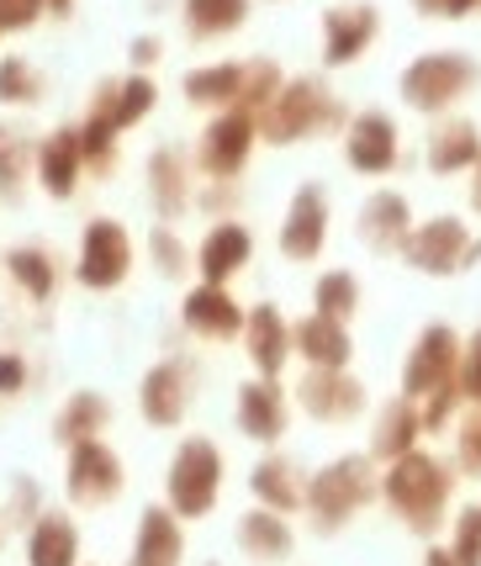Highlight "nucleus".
<instances>
[{
	"mask_svg": "<svg viewBox=\"0 0 481 566\" xmlns=\"http://www.w3.org/2000/svg\"><path fill=\"white\" fill-rule=\"evenodd\" d=\"M381 497L386 509L408 524L412 535L433 541L445 524H450V497H456V471L445 467L439 455H429L424 444L397 455L391 467L381 471Z\"/></svg>",
	"mask_w": 481,
	"mask_h": 566,
	"instance_id": "1",
	"label": "nucleus"
},
{
	"mask_svg": "<svg viewBox=\"0 0 481 566\" xmlns=\"http://www.w3.org/2000/svg\"><path fill=\"white\" fill-rule=\"evenodd\" d=\"M349 123L344 101L317 80V74H296V80H281V91L270 96V106L254 117L260 138L265 144H302V138H317V133H334V127Z\"/></svg>",
	"mask_w": 481,
	"mask_h": 566,
	"instance_id": "2",
	"label": "nucleus"
},
{
	"mask_svg": "<svg viewBox=\"0 0 481 566\" xmlns=\"http://www.w3.org/2000/svg\"><path fill=\"white\" fill-rule=\"evenodd\" d=\"M376 493H381V471H376V461H370V455H338V461H328L323 471L307 476L302 509L313 514L317 535H338L365 503H376Z\"/></svg>",
	"mask_w": 481,
	"mask_h": 566,
	"instance_id": "3",
	"label": "nucleus"
},
{
	"mask_svg": "<svg viewBox=\"0 0 481 566\" xmlns=\"http://www.w3.org/2000/svg\"><path fill=\"white\" fill-rule=\"evenodd\" d=\"M481 80V64L471 53H456V49H433L424 59H412L408 70H402V101H408L412 112H450L456 101H466L477 91Z\"/></svg>",
	"mask_w": 481,
	"mask_h": 566,
	"instance_id": "4",
	"label": "nucleus"
},
{
	"mask_svg": "<svg viewBox=\"0 0 481 566\" xmlns=\"http://www.w3.org/2000/svg\"><path fill=\"white\" fill-rule=\"evenodd\" d=\"M165 509L175 518H207L222 497V450L212 440H180L175 461H169L165 482Z\"/></svg>",
	"mask_w": 481,
	"mask_h": 566,
	"instance_id": "5",
	"label": "nucleus"
},
{
	"mask_svg": "<svg viewBox=\"0 0 481 566\" xmlns=\"http://www.w3.org/2000/svg\"><path fill=\"white\" fill-rule=\"evenodd\" d=\"M402 260H408L412 271H424V275H460V271H471V265L481 260V239H471L466 218L439 212V218H429L424 228H412L408 233Z\"/></svg>",
	"mask_w": 481,
	"mask_h": 566,
	"instance_id": "6",
	"label": "nucleus"
},
{
	"mask_svg": "<svg viewBox=\"0 0 481 566\" xmlns=\"http://www.w3.org/2000/svg\"><path fill=\"white\" fill-rule=\"evenodd\" d=\"M133 275V233L117 218H91L80 233V260H74V281L85 292H117Z\"/></svg>",
	"mask_w": 481,
	"mask_h": 566,
	"instance_id": "7",
	"label": "nucleus"
},
{
	"mask_svg": "<svg viewBox=\"0 0 481 566\" xmlns=\"http://www.w3.org/2000/svg\"><path fill=\"white\" fill-rule=\"evenodd\" d=\"M254 144H260V127H254V112H243V106H228V112H217L207 133H201V144H196V170L207 175V180H239L249 170V159H254Z\"/></svg>",
	"mask_w": 481,
	"mask_h": 566,
	"instance_id": "8",
	"label": "nucleus"
},
{
	"mask_svg": "<svg viewBox=\"0 0 481 566\" xmlns=\"http://www.w3.org/2000/svg\"><path fill=\"white\" fill-rule=\"evenodd\" d=\"M127 488V467L106 440H80L70 444V461H64V493L74 509H106L117 503Z\"/></svg>",
	"mask_w": 481,
	"mask_h": 566,
	"instance_id": "9",
	"label": "nucleus"
},
{
	"mask_svg": "<svg viewBox=\"0 0 481 566\" xmlns=\"http://www.w3.org/2000/svg\"><path fill=\"white\" fill-rule=\"evenodd\" d=\"M191 392H196V360L191 355H169L154 360L138 381V413L148 429H180L191 413Z\"/></svg>",
	"mask_w": 481,
	"mask_h": 566,
	"instance_id": "10",
	"label": "nucleus"
},
{
	"mask_svg": "<svg viewBox=\"0 0 481 566\" xmlns=\"http://www.w3.org/2000/svg\"><path fill=\"white\" fill-rule=\"evenodd\" d=\"M460 370V334L450 323H429L418 339H412L408 360H402V397L424 402L429 392H439L445 381H456Z\"/></svg>",
	"mask_w": 481,
	"mask_h": 566,
	"instance_id": "11",
	"label": "nucleus"
},
{
	"mask_svg": "<svg viewBox=\"0 0 481 566\" xmlns=\"http://www.w3.org/2000/svg\"><path fill=\"white\" fill-rule=\"evenodd\" d=\"M328 218H334V207H328V191L307 180V186H296V197L286 201V218H281V233H275V244L286 260L296 265H313L323 244H328Z\"/></svg>",
	"mask_w": 481,
	"mask_h": 566,
	"instance_id": "12",
	"label": "nucleus"
},
{
	"mask_svg": "<svg viewBox=\"0 0 481 566\" xmlns=\"http://www.w3.org/2000/svg\"><path fill=\"white\" fill-rule=\"evenodd\" d=\"M296 402L317 423H349L365 413L370 397H365V381H355L349 370H307L296 381Z\"/></svg>",
	"mask_w": 481,
	"mask_h": 566,
	"instance_id": "13",
	"label": "nucleus"
},
{
	"mask_svg": "<svg viewBox=\"0 0 481 566\" xmlns=\"http://www.w3.org/2000/svg\"><path fill=\"white\" fill-rule=\"evenodd\" d=\"M402 138H397V123L386 112H355L344 123V159L355 175H391L397 159H402Z\"/></svg>",
	"mask_w": 481,
	"mask_h": 566,
	"instance_id": "14",
	"label": "nucleus"
},
{
	"mask_svg": "<svg viewBox=\"0 0 481 566\" xmlns=\"http://www.w3.org/2000/svg\"><path fill=\"white\" fill-rule=\"evenodd\" d=\"M376 38H381V11H376V6H334V11L323 17V64H328V70H344V64H355Z\"/></svg>",
	"mask_w": 481,
	"mask_h": 566,
	"instance_id": "15",
	"label": "nucleus"
},
{
	"mask_svg": "<svg viewBox=\"0 0 481 566\" xmlns=\"http://www.w3.org/2000/svg\"><path fill=\"white\" fill-rule=\"evenodd\" d=\"M233 419H239V429L254 444H275L281 434H286V423H291L286 387H281V381H265V376L243 381L239 402H233Z\"/></svg>",
	"mask_w": 481,
	"mask_h": 566,
	"instance_id": "16",
	"label": "nucleus"
},
{
	"mask_svg": "<svg viewBox=\"0 0 481 566\" xmlns=\"http://www.w3.org/2000/svg\"><path fill=\"white\" fill-rule=\"evenodd\" d=\"M180 323L191 328L196 339H207V345H228V339L243 334V307L228 296V286H207L201 281L180 302Z\"/></svg>",
	"mask_w": 481,
	"mask_h": 566,
	"instance_id": "17",
	"label": "nucleus"
},
{
	"mask_svg": "<svg viewBox=\"0 0 481 566\" xmlns=\"http://www.w3.org/2000/svg\"><path fill=\"white\" fill-rule=\"evenodd\" d=\"M243 349H249V360L265 381H281V370L291 360V323L281 318L275 302H254L243 313Z\"/></svg>",
	"mask_w": 481,
	"mask_h": 566,
	"instance_id": "18",
	"label": "nucleus"
},
{
	"mask_svg": "<svg viewBox=\"0 0 481 566\" xmlns=\"http://www.w3.org/2000/svg\"><path fill=\"white\" fill-rule=\"evenodd\" d=\"M32 170H38V186L49 191L53 201H70L85 180V159H80V138H74V123L53 127L43 144L32 148Z\"/></svg>",
	"mask_w": 481,
	"mask_h": 566,
	"instance_id": "19",
	"label": "nucleus"
},
{
	"mask_svg": "<svg viewBox=\"0 0 481 566\" xmlns=\"http://www.w3.org/2000/svg\"><path fill=\"white\" fill-rule=\"evenodd\" d=\"M249 260H254V233H249L239 218H222L212 233L201 239V249H196V271H201L207 286H228Z\"/></svg>",
	"mask_w": 481,
	"mask_h": 566,
	"instance_id": "20",
	"label": "nucleus"
},
{
	"mask_svg": "<svg viewBox=\"0 0 481 566\" xmlns=\"http://www.w3.org/2000/svg\"><path fill=\"white\" fill-rule=\"evenodd\" d=\"M355 228H360V244H370L376 254H402V244H408V233H412L408 197H397V191H370V201L360 207Z\"/></svg>",
	"mask_w": 481,
	"mask_h": 566,
	"instance_id": "21",
	"label": "nucleus"
},
{
	"mask_svg": "<svg viewBox=\"0 0 481 566\" xmlns=\"http://www.w3.org/2000/svg\"><path fill=\"white\" fill-rule=\"evenodd\" d=\"M249 493H254V503H260V509L291 518L296 509H302V497H307V476H302V467H296L291 455L270 450L265 461L249 471Z\"/></svg>",
	"mask_w": 481,
	"mask_h": 566,
	"instance_id": "22",
	"label": "nucleus"
},
{
	"mask_svg": "<svg viewBox=\"0 0 481 566\" xmlns=\"http://www.w3.org/2000/svg\"><path fill=\"white\" fill-rule=\"evenodd\" d=\"M154 101H159V85L148 74H127V80H101L91 112L106 117L117 133H127V127H138L154 112Z\"/></svg>",
	"mask_w": 481,
	"mask_h": 566,
	"instance_id": "23",
	"label": "nucleus"
},
{
	"mask_svg": "<svg viewBox=\"0 0 481 566\" xmlns=\"http://www.w3.org/2000/svg\"><path fill=\"white\" fill-rule=\"evenodd\" d=\"M291 349L307 360V370H349V355H355V339L349 328L334 318H302L291 328Z\"/></svg>",
	"mask_w": 481,
	"mask_h": 566,
	"instance_id": "24",
	"label": "nucleus"
},
{
	"mask_svg": "<svg viewBox=\"0 0 481 566\" xmlns=\"http://www.w3.org/2000/svg\"><path fill=\"white\" fill-rule=\"evenodd\" d=\"M27 566H80V524L64 509H43L27 524Z\"/></svg>",
	"mask_w": 481,
	"mask_h": 566,
	"instance_id": "25",
	"label": "nucleus"
},
{
	"mask_svg": "<svg viewBox=\"0 0 481 566\" xmlns=\"http://www.w3.org/2000/svg\"><path fill=\"white\" fill-rule=\"evenodd\" d=\"M186 562V530H180V518L159 509V503H148L144 514H138V541H133V562L127 566H180Z\"/></svg>",
	"mask_w": 481,
	"mask_h": 566,
	"instance_id": "26",
	"label": "nucleus"
},
{
	"mask_svg": "<svg viewBox=\"0 0 481 566\" xmlns=\"http://www.w3.org/2000/svg\"><path fill=\"white\" fill-rule=\"evenodd\" d=\"M233 535H239V551L254 566H281V562H291V551H296V535H291L286 514H270V509H249Z\"/></svg>",
	"mask_w": 481,
	"mask_h": 566,
	"instance_id": "27",
	"label": "nucleus"
},
{
	"mask_svg": "<svg viewBox=\"0 0 481 566\" xmlns=\"http://www.w3.org/2000/svg\"><path fill=\"white\" fill-rule=\"evenodd\" d=\"M148 201H154V212L165 222H175L196 201L191 170H186L180 148H154V154H148Z\"/></svg>",
	"mask_w": 481,
	"mask_h": 566,
	"instance_id": "28",
	"label": "nucleus"
},
{
	"mask_svg": "<svg viewBox=\"0 0 481 566\" xmlns=\"http://www.w3.org/2000/svg\"><path fill=\"white\" fill-rule=\"evenodd\" d=\"M424 440V419H418V402L412 397H391L381 413H376V434H370V461H397V455H408L418 450Z\"/></svg>",
	"mask_w": 481,
	"mask_h": 566,
	"instance_id": "29",
	"label": "nucleus"
},
{
	"mask_svg": "<svg viewBox=\"0 0 481 566\" xmlns=\"http://www.w3.org/2000/svg\"><path fill=\"white\" fill-rule=\"evenodd\" d=\"M481 165V127L471 117H450L433 127L429 138V170L433 175H460Z\"/></svg>",
	"mask_w": 481,
	"mask_h": 566,
	"instance_id": "30",
	"label": "nucleus"
},
{
	"mask_svg": "<svg viewBox=\"0 0 481 566\" xmlns=\"http://www.w3.org/2000/svg\"><path fill=\"white\" fill-rule=\"evenodd\" d=\"M106 423H112V402L91 387H80V392L64 397V408L53 413V440L64 444H80V440H101L106 434Z\"/></svg>",
	"mask_w": 481,
	"mask_h": 566,
	"instance_id": "31",
	"label": "nucleus"
},
{
	"mask_svg": "<svg viewBox=\"0 0 481 566\" xmlns=\"http://www.w3.org/2000/svg\"><path fill=\"white\" fill-rule=\"evenodd\" d=\"M0 271L11 275V286L32 302H53L59 292V265H53V254L43 244H17L0 254Z\"/></svg>",
	"mask_w": 481,
	"mask_h": 566,
	"instance_id": "32",
	"label": "nucleus"
},
{
	"mask_svg": "<svg viewBox=\"0 0 481 566\" xmlns=\"http://www.w3.org/2000/svg\"><path fill=\"white\" fill-rule=\"evenodd\" d=\"M239 85H243V59H228V64H207V70H191L180 80V91L191 106H212V112H228L239 106Z\"/></svg>",
	"mask_w": 481,
	"mask_h": 566,
	"instance_id": "33",
	"label": "nucleus"
},
{
	"mask_svg": "<svg viewBox=\"0 0 481 566\" xmlns=\"http://www.w3.org/2000/svg\"><path fill=\"white\" fill-rule=\"evenodd\" d=\"M249 11H254V0H186V32L196 43H212V38L239 32Z\"/></svg>",
	"mask_w": 481,
	"mask_h": 566,
	"instance_id": "34",
	"label": "nucleus"
},
{
	"mask_svg": "<svg viewBox=\"0 0 481 566\" xmlns=\"http://www.w3.org/2000/svg\"><path fill=\"white\" fill-rule=\"evenodd\" d=\"M74 138H80V159H85V175L106 180V175L122 165V133L106 123V117L85 112V123L74 127Z\"/></svg>",
	"mask_w": 481,
	"mask_h": 566,
	"instance_id": "35",
	"label": "nucleus"
},
{
	"mask_svg": "<svg viewBox=\"0 0 481 566\" xmlns=\"http://www.w3.org/2000/svg\"><path fill=\"white\" fill-rule=\"evenodd\" d=\"M32 138L22 127L0 123V201H22L27 175H32Z\"/></svg>",
	"mask_w": 481,
	"mask_h": 566,
	"instance_id": "36",
	"label": "nucleus"
},
{
	"mask_svg": "<svg viewBox=\"0 0 481 566\" xmlns=\"http://www.w3.org/2000/svg\"><path fill=\"white\" fill-rule=\"evenodd\" d=\"M313 313L317 318H334V323H349L360 313V281L349 271H323L313 281Z\"/></svg>",
	"mask_w": 481,
	"mask_h": 566,
	"instance_id": "37",
	"label": "nucleus"
},
{
	"mask_svg": "<svg viewBox=\"0 0 481 566\" xmlns=\"http://www.w3.org/2000/svg\"><path fill=\"white\" fill-rule=\"evenodd\" d=\"M43 91H49V80H43V70H32V59H22V53L0 59V101L6 106H38Z\"/></svg>",
	"mask_w": 481,
	"mask_h": 566,
	"instance_id": "38",
	"label": "nucleus"
},
{
	"mask_svg": "<svg viewBox=\"0 0 481 566\" xmlns=\"http://www.w3.org/2000/svg\"><path fill=\"white\" fill-rule=\"evenodd\" d=\"M281 91V70L270 64V59H243V85H239V106L243 112H265L270 96Z\"/></svg>",
	"mask_w": 481,
	"mask_h": 566,
	"instance_id": "39",
	"label": "nucleus"
},
{
	"mask_svg": "<svg viewBox=\"0 0 481 566\" xmlns=\"http://www.w3.org/2000/svg\"><path fill=\"white\" fill-rule=\"evenodd\" d=\"M148 254H154V271L165 275V281H180V275L191 271V249H186V239H180L169 222H159V228L148 233Z\"/></svg>",
	"mask_w": 481,
	"mask_h": 566,
	"instance_id": "40",
	"label": "nucleus"
},
{
	"mask_svg": "<svg viewBox=\"0 0 481 566\" xmlns=\"http://www.w3.org/2000/svg\"><path fill=\"white\" fill-rule=\"evenodd\" d=\"M450 562L456 566H481V509L477 503H466L456 514V535H450Z\"/></svg>",
	"mask_w": 481,
	"mask_h": 566,
	"instance_id": "41",
	"label": "nucleus"
},
{
	"mask_svg": "<svg viewBox=\"0 0 481 566\" xmlns=\"http://www.w3.org/2000/svg\"><path fill=\"white\" fill-rule=\"evenodd\" d=\"M456 471L481 476V402H471L466 419L456 423Z\"/></svg>",
	"mask_w": 481,
	"mask_h": 566,
	"instance_id": "42",
	"label": "nucleus"
},
{
	"mask_svg": "<svg viewBox=\"0 0 481 566\" xmlns=\"http://www.w3.org/2000/svg\"><path fill=\"white\" fill-rule=\"evenodd\" d=\"M49 17V0H0V43Z\"/></svg>",
	"mask_w": 481,
	"mask_h": 566,
	"instance_id": "43",
	"label": "nucleus"
},
{
	"mask_svg": "<svg viewBox=\"0 0 481 566\" xmlns=\"http://www.w3.org/2000/svg\"><path fill=\"white\" fill-rule=\"evenodd\" d=\"M456 387L466 402H481V328L471 339H460V370H456Z\"/></svg>",
	"mask_w": 481,
	"mask_h": 566,
	"instance_id": "44",
	"label": "nucleus"
},
{
	"mask_svg": "<svg viewBox=\"0 0 481 566\" xmlns=\"http://www.w3.org/2000/svg\"><path fill=\"white\" fill-rule=\"evenodd\" d=\"M460 402H466V397H460L456 381H445L439 392L424 397V402H418V419H424V434H429V429H445V423H450V413H456Z\"/></svg>",
	"mask_w": 481,
	"mask_h": 566,
	"instance_id": "45",
	"label": "nucleus"
},
{
	"mask_svg": "<svg viewBox=\"0 0 481 566\" xmlns=\"http://www.w3.org/2000/svg\"><path fill=\"white\" fill-rule=\"evenodd\" d=\"M38 514H43V493H38V482L17 476V482H11V503H6L0 524H32Z\"/></svg>",
	"mask_w": 481,
	"mask_h": 566,
	"instance_id": "46",
	"label": "nucleus"
},
{
	"mask_svg": "<svg viewBox=\"0 0 481 566\" xmlns=\"http://www.w3.org/2000/svg\"><path fill=\"white\" fill-rule=\"evenodd\" d=\"M27 381H32L27 355H17V349H0V402H6V397H22Z\"/></svg>",
	"mask_w": 481,
	"mask_h": 566,
	"instance_id": "47",
	"label": "nucleus"
},
{
	"mask_svg": "<svg viewBox=\"0 0 481 566\" xmlns=\"http://www.w3.org/2000/svg\"><path fill=\"white\" fill-rule=\"evenodd\" d=\"M127 59H133V74L154 70V64L165 59V38H159V32H138V38L127 43Z\"/></svg>",
	"mask_w": 481,
	"mask_h": 566,
	"instance_id": "48",
	"label": "nucleus"
},
{
	"mask_svg": "<svg viewBox=\"0 0 481 566\" xmlns=\"http://www.w3.org/2000/svg\"><path fill=\"white\" fill-rule=\"evenodd\" d=\"M481 0H418V11H429V17H445V22H460V17H471Z\"/></svg>",
	"mask_w": 481,
	"mask_h": 566,
	"instance_id": "49",
	"label": "nucleus"
},
{
	"mask_svg": "<svg viewBox=\"0 0 481 566\" xmlns=\"http://www.w3.org/2000/svg\"><path fill=\"white\" fill-rule=\"evenodd\" d=\"M424 566H456V562H450V551H445V545H429V556H424Z\"/></svg>",
	"mask_w": 481,
	"mask_h": 566,
	"instance_id": "50",
	"label": "nucleus"
},
{
	"mask_svg": "<svg viewBox=\"0 0 481 566\" xmlns=\"http://www.w3.org/2000/svg\"><path fill=\"white\" fill-rule=\"evenodd\" d=\"M49 11H53V17H70V11H74V0H49Z\"/></svg>",
	"mask_w": 481,
	"mask_h": 566,
	"instance_id": "51",
	"label": "nucleus"
},
{
	"mask_svg": "<svg viewBox=\"0 0 481 566\" xmlns=\"http://www.w3.org/2000/svg\"><path fill=\"white\" fill-rule=\"evenodd\" d=\"M471 207L481 212V165H477V186H471Z\"/></svg>",
	"mask_w": 481,
	"mask_h": 566,
	"instance_id": "52",
	"label": "nucleus"
},
{
	"mask_svg": "<svg viewBox=\"0 0 481 566\" xmlns=\"http://www.w3.org/2000/svg\"><path fill=\"white\" fill-rule=\"evenodd\" d=\"M0 545H6V524H0Z\"/></svg>",
	"mask_w": 481,
	"mask_h": 566,
	"instance_id": "53",
	"label": "nucleus"
},
{
	"mask_svg": "<svg viewBox=\"0 0 481 566\" xmlns=\"http://www.w3.org/2000/svg\"><path fill=\"white\" fill-rule=\"evenodd\" d=\"M201 566H222V562H201Z\"/></svg>",
	"mask_w": 481,
	"mask_h": 566,
	"instance_id": "54",
	"label": "nucleus"
},
{
	"mask_svg": "<svg viewBox=\"0 0 481 566\" xmlns=\"http://www.w3.org/2000/svg\"><path fill=\"white\" fill-rule=\"evenodd\" d=\"M477 509H481V503H477Z\"/></svg>",
	"mask_w": 481,
	"mask_h": 566,
	"instance_id": "55",
	"label": "nucleus"
}]
</instances>
